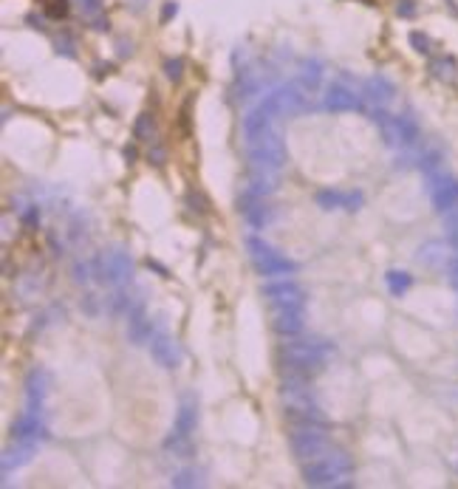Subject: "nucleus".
I'll use <instances>...</instances> for the list:
<instances>
[{
    "instance_id": "1a4fd4ad",
    "label": "nucleus",
    "mask_w": 458,
    "mask_h": 489,
    "mask_svg": "<svg viewBox=\"0 0 458 489\" xmlns=\"http://www.w3.org/2000/svg\"><path fill=\"white\" fill-rule=\"evenodd\" d=\"M289 447L297 461H311L328 450V433L322 424H295L289 436Z\"/></svg>"
},
{
    "instance_id": "6ab92c4d",
    "label": "nucleus",
    "mask_w": 458,
    "mask_h": 489,
    "mask_svg": "<svg viewBox=\"0 0 458 489\" xmlns=\"http://www.w3.org/2000/svg\"><path fill=\"white\" fill-rule=\"evenodd\" d=\"M317 204L322 210H360L362 192H340V190H320Z\"/></svg>"
},
{
    "instance_id": "2eb2a0df",
    "label": "nucleus",
    "mask_w": 458,
    "mask_h": 489,
    "mask_svg": "<svg viewBox=\"0 0 458 489\" xmlns=\"http://www.w3.org/2000/svg\"><path fill=\"white\" fill-rule=\"evenodd\" d=\"M238 210L243 212V218H246L255 230H266V227H269V221H272V207L263 201V195L243 192V198L238 201Z\"/></svg>"
},
{
    "instance_id": "f3484780",
    "label": "nucleus",
    "mask_w": 458,
    "mask_h": 489,
    "mask_svg": "<svg viewBox=\"0 0 458 489\" xmlns=\"http://www.w3.org/2000/svg\"><path fill=\"white\" fill-rule=\"evenodd\" d=\"M153 336V323L151 317H148V312H145V306H142V300L128 312V339L133 342V345H145V342H151Z\"/></svg>"
},
{
    "instance_id": "a211bd4d",
    "label": "nucleus",
    "mask_w": 458,
    "mask_h": 489,
    "mask_svg": "<svg viewBox=\"0 0 458 489\" xmlns=\"http://www.w3.org/2000/svg\"><path fill=\"white\" fill-rule=\"evenodd\" d=\"M11 436L17 438V441H37V438H43L46 436V427H43V421H40V410L29 408L14 424H11Z\"/></svg>"
},
{
    "instance_id": "4c0bfd02",
    "label": "nucleus",
    "mask_w": 458,
    "mask_h": 489,
    "mask_svg": "<svg viewBox=\"0 0 458 489\" xmlns=\"http://www.w3.org/2000/svg\"><path fill=\"white\" fill-rule=\"evenodd\" d=\"M447 272H450V277H453V283L458 286V257H453L450 263H447Z\"/></svg>"
},
{
    "instance_id": "7ed1b4c3",
    "label": "nucleus",
    "mask_w": 458,
    "mask_h": 489,
    "mask_svg": "<svg viewBox=\"0 0 458 489\" xmlns=\"http://www.w3.org/2000/svg\"><path fill=\"white\" fill-rule=\"evenodd\" d=\"M91 272H93V280L96 283L111 286V289H119V286L131 283V277H133V260H131V254L122 246H111V249H102V252L93 254Z\"/></svg>"
},
{
    "instance_id": "c9c22d12",
    "label": "nucleus",
    "mask_w": 458,
    "mask_h": 489,
    "mask_svg": "<svg viewBox=\"0 0 458 489\" xmlns=\"http://www.w3.org/2000/svg\"><path fill=\"white\" fill-rule=\"evenodd\" d=\"M57 54H66V57H74V48H71V40H57Z\"/></svg>"
},
{
    "instance_id": "cd10ccee",
    "label": "nucleus",
    "mask_w": 458,
    "mask_h": 489,
    "mask_svg": "<svg viewBox=\"0 0 458 489\" xmlns=\"http://www.w3.org/2000/svg\"><path fill=\"white\" fill-rule=\"evenodd\" d=\"M170 487H201V473L198 470H184L170 478Z\"/></svg>"
},
{
    "instance_id": "c756f323",
    "label": "nucleus",
    "mask_w": 458,
    "mask_h": 489,
    "mask_svg": "<svg viewBox=\"0 0 458 489\" xmlns=\"http://www.w3.org/2000/svg\"><path fill=\"white\" fill-rule=\"evenodd\" d=\"M410 46H413L419 54H430V51H433V40H430L424 31H410Z\"/></svg>"
},
{
    "instance_id": "ea45409f",
    "label": "nucleus",
    "mask_w": 458,
    "mask_h": 489,
    "mask_svg": "<svg viewBox=\"0 0 458 489\" xmlns=\"http://www.w3.org/2000/svg\"><path fill=\"white\" fill-rule=\"evenodd\" d=\"M125 159H128V164L136 159V148H125Z\"/></svg>"
},
{
    "instance_id": "dca6fc26",
    "label": "nucleus",
    "mask_w": 458,
    "mask_h": 489,
    "mask_svg": "<svg viewBox=\"0 0 458 489\" xmlns=\"http://www.w3.org/2000/svg\"><path fill=\"white\" fill-rule=\"evenodd\" d=\"M272 122H275V116L258 102V105L243 116V139H246V145H252V142H258L260 136H266V133L272 130Z\"/></svg>"
},
{
    "instance_id": "c85d7f7f",
    "label": "nucleus",
    "mask_w": 458,
    "mask_h": 489,
    "mask_svg": "<svg viewBox=\"0 0 458 489\" xmlns=\"http://www.w3.org/2000/svg\"><path fill=\"white\" fill-rule=\"evenodd\" d=\"M37 3H43V9H46V14L49 17H66L68 14V0H37Z\"/></svg>"
},
{
    "instance_id": "aec40b11",
    "label": "nucleus",
    "mask_w": 458,
    "mask_h": 489,
    "mask_svg": "<svg viewBox=\"0 0 458 489\" xmlns=\"http://www.w3.org/2000/svg\"><path fill=\"white\" fill-rule=\"evenodd\" d=\"M393 93H396V88L385 80V77H380V74L377 77H368V80L362 82V99H368L374 108L390 105L393 102Z\"/></svg>"
},
{
    "instance_id": "72a5a7b5",
    "label": "nucleus",
    "mask_w": 458,
    "mask_h": 489,
    "mask_svg": "<svg viewBox=\"0 0 458 489\" xmlns=\"http://www.w3.org/2000/svg\"><path fill=\"white\" fill-rule=\"evenodd\" d=\"M442 215H444V227H447V230H456L458 227V204H453V207H450L447 212H442Z\"/></svg>"
},
{
    "instance_id": "393cba45",
    "label": "nucleus",
    "mask_w": 458,
    "mask_h": 489,
    "mask_svg": "<svg viewBox=\"0 0 458 489\" xmlns=\"http://www.w3.org/2000/svg\"><path fill=\"white\" fill-rule=\"evenodd\" d=\"M385 280H387L390 294H396V297H402V294L410 289V283H413V277H410L407 272H399V269H390V272L385 274Z\"/></svg>"
},
{
    "instance_id": "a19ab883",
    "label": "nucleus",
    "mask_w": 458,
    "mask_h": 489,
    "mask_svg": "<svg viewBox=\"0 0 458 489\" xmlns=\"http://www.w3.org/2000/svg\"><path fill=\"white\" fill-rule=\"evenodd\" d=\"M93 29H99V31H108V20H96V23H93Z\"/></svg>"
},
{
    "instance_id": "9b49d317",
    "label": "nucleus",
    "mask_w": 458,
    "mask_h": 489,
    "mask_svg": "<svg viewBox=\"0 0 458 489\" xmlns=\"http://www.w3.org/2000/svg\"><path fill=\"white\" fill-rule=\"evenodd\" d=\"M151 356L156 359V365H161L164 371H175L178 365H181V345L175 342V336L173 334H167V331H156L151 336Z\"/></svg>"
},
{
    "instance_id": "58836bf2",
    "label": "nucleus",
    "mask_w": 458,
    "mask_h": 489,
    "mask_svg": "<svg viewBox=\"0 0 458 489\" xmlns=\"http://www.w3.org/2000/svg\"><path fill=\"white\" fill-rule=\"evenodd\" d=\"M447 244L453 246V249H458V227L456 230H447Z\"/></svg>"
},
{
    "instance_id": "f03ea898",
    "label": "nucleus",
    "mask_w": 458,
    "mask_h": 489,
    "mask_svg": "<svg viewBox=\"0 0 458 489\" xmlns=\"http://www.w3.org/2000/svg\"><path fill=\"white\" fill-rule=\"evenodd\" d=\"M354 473V461L342 450H325L317 458L305 461L303 481L308 487H337L342 478Z\"/></svg>"
},
{
    "instance_id": "a878e982",
    "label": "nucleus",
    "mask_w": 458,
    "mask_h": 489,
    "mask_svg": "<svg viewBox=\"0 0 458 489\" xmlns=\"http://www.w3.org/2000/svg\"><path fill=\"white\" fill-rule=\"evenodd\" d=\"M133 136H136V142H153L156 139V119H153V113H139V119L133 125Z\"/></svg>"
},
{
    "instance_id": "423d86ee",
    "label": "nucleus",
    "mask_w": 458,
    "mask_h": 489,
    "mask_svg": "<svg viewBox=\"0 0 458 489\" xmlns=\"http://www.w3.org/2000/svg\"><path fill=\"white\" fill-rule=\"evenodd\" d=\"M198 424V405H195V396H184L181 405H178V413H175V421H173V430L164 441L167 450L178 453V458H187L193 453V444H190V436Z\"/></svg>"
},
{
    "instance_id": "412c9836",
    "label": "nucleus",
    "mask_w": 458,
    "mask_h": 489,
    "mask_svg": "<svg viewBox=\"0 0 458 489\" xmlns=\"http://www.w3.org/2000/svg\"><path fill=\"white\" fill-rule=\"evenodd\" d=\"M49 388H51L49 374H46L43 368H34V371L26 376V399H29V408L40 410L46 393H49Z\"/></svg>"
},
{
    "instance_id": "4468645a",
    "label": "nucleus",
    "mask_w": 458,
    "mask_h": 489,
    "mask_svg": "<svg viewBox=\"0 0 458 489\" xmlns=\"http://www.w3.org/2000/svg\"><path fill=\"white\" fill-rule=\"evenodd\" d=\"M269 323L280 336H297L305 326V314L300 306H272Z\"/></svg>"
},
{
    "instance_id": "473e14b6",
    "label": "nucleus",
    "mask_w": 458,
    "mask_h": 489,
    "mask_svg": "<svg viewBox=\"0 0 458 489\" xmlns=\"http://www.w3.org/2000/svg\"><path fill=\"white\" fill-rule=\"evenodd\" d=\"M102 3H105V0H79V11H82V14H96V11L102 9Z\"/></svg>"
},
{
    "instance_id": "7c9ffc66",
    "label": "nucleus",
    "mask_w": 458,
    "mask_h": 489,
    "mask_svg": "<svg viewBox=\"0 0 458 489\" xmlns=\"http://www.w3.org/2000/svg\"><path fill=\"white\" fill-rule=\"evenodd\" d=\"M164 77H167L170 82L181 80V77H184V60H181V57L167 60V63H164Z\"/></svg>"
},
{
    "instance_id": "2f4dec72",
    "label": "nucleus",
    "mask_w": 458,
    "mask_h": 489,
    "mask_svg": "<svg viewBox=\"0 0 458 489\" xmlns=\"http://www.w3.org/2000/svg\"><path fill=\"white\" fill-rule=\"evenodd\" d=\"M175 14H178V3H175V0H167V3L161 6V17H158V20H161V23H170Z\"/></svg>"
},
{
    "instance_id": "b1692460",
    "label": "nucleus",
    "mask_w": 458,
    "mask_h": 489,
    "mask_svg": "<svg viewBox=\"0 0 458 489\" xmlns=\"http://www.w3.org/2000/svg\"><path fill=\"white\" fill-rule=\"evenodd\" d=\"M322 80V63L320 60H305L303 71H300V85L305 91H314Z\"/></svg>"
},
{
    "instance_id": "9d476101",
    "label": "nucleus",
    "mask_w": 458,
    "mask_h": 489,
    "mask_svg": "<svg viewBox=\"0 0 458 489\" xmlns=\"http://www.w3.org/2000/svg\"><path fill=\"white\" fill-rule=\"evenodd\" d=\"M427 192L436 212H447L453 204H458V178L450 173H433L427 178Z\"/></svg>"
},
{
    "instance_id": "39448f33",
    "label": "nucleus",
    "mask_w": 458,
    "mask_h": 489,
    "mask_svg": "<svg viewBox=\"0 0 458 489\" xmlns=\"http://www.w3.org/2000/svg\"><path fill=\"white\" fill-rule=\"evenodd\" d=\"M246 252H249L252 266H255L258 274H263V277H278V274H292V272H297V263H295V260H289L286 254H280L275 246H269L263 238H258V235H249V238H246Z\"/></svg>"
},
{
    "instance_id": "20e7f679",
    "label": "nucleus",
    "mask_w": 458,
    "mask_h": 489,
    "mask_svg": "<svg viewBox=\"0 0 458 489\" xmlns=\"http://www.w3.org/2000/svg\"><path fill=\"white\" fill-rule=\"evenodd\" d=\"M371 122L380 128L382 139L387 148H413L419 142V125L410 119V116H393V113H385L382 108H374L371 113Z\"/></svg>"
},
{
    "instance_id": "bb28decb",
    "label": "nucleus",
    "mask_w": 458,
    "mask_h": 489,
    "mask_svg": "<svg viewBox=\"0 0 458 489\" xmlns=\"http://www.w3.org/2000/svg\"><path fill=\"white\" fill-rule=\"evenodd\" d=\"M419 260L427 263V266H439L444 263V252H442V244H427L419 249Z\"/></svg>"
},
{
    "instance_id": "6e6552de",
    "label": "nucleus",
    "mask_w": 458,
    "mask_h": 489,
    "mask_svg": "<svg viewBox=\"0 0 458 489\" xmlns=\"http://www.w3.org/2000/svg\"><path fill=\"white\" fill-rule=\"evenodd\" d=\"M246 148H249V162L258 173H278L289 159L286 145L275 130H269L266 136H260L258 142H252Z\"/></svg>"
},
{
    "instance_id": "0eeeda50",
    "label": "nucleus",
    "mask_w": 458,
    "mask_h": 489,
    "mask_svg": "<svg viewBox=\"0 0 458 489\" xmlns=\"http://www.w3.org/2000/svg\"><path fill=\"white\" fill-rule=\"evenodd\" d=\"M260 105L278 119V116H297L308 108V91H305L300 82H289V85H280L275 91H269Z\"/></svg>"
},
{
    "instance_id": "79ce46f5",
    "label": "nucleus",
    "mask_w": 458,
    "mask_h": 489,
    "mask_svg": "<svg viewBox=\"0 0 458 489\" xmlns=\"http://www.w3.org/2000/svg\"><path fill=\"white\" fill-rule=\"evenodd\" d=\"M145 3H148V0H131V6H133L136 11H139V9H145Z\"/></svg>"
},
{
    "instance_id": "f8f14e48",
    "label": "nucleus",
    "mask_w": 458,
    "mask_h": 489,
    "mask_svg": "<svg viewBox=\"0 0 458 489\" xmlns=\"http://www.w3.org/2000/svg\"><path fill=\"white\" fill-rule=\"evenodd\" d=\"M263 297L272 303V306H305V292L300 283L289 280V277H280V280H272L266 283L263 289Z\"/></svg>"
},
{
    "instance_id": "e433bc0d",
    "label": "nucleus",
    "mask_w": 458,
    "mask_h": 489,
    "mask_svg": "<svg viewBox=\"0 0 458 489\" xmlns=\"http://www.w3.org/2000/svg\"><path fill=\"white\" fill-rule=\"evenodd\" d=\"M23 221H26L29 227H34V224H40V210H37V207H31V210H29V212L23 215Z\"/></svg>"
},
{
    "instance_id": "5701e85b",
    "label": "nucleus",
    "mask_w": 458,
    "mask_h": 489,
    "mask_svg": "<svg viewBox=\"0 0 458 489\" xmlns=\"http://www.w3.org/2000/svg\"><path fill=\"white\" fill-rule=\"evenodd\" d=\"M430 71H433V77L442 82H453L458 77V63L453 60V57H436L433 63H430Z\"/></svg>"
},
{
    "instance_id": "4be33fe9",
    "label": "nucleus",
    "mask_w": 458,
    "mask_h": 489,
    "mask_svg": "<svg viewBox=\"0 0 458 489\" xmlns=\"http://www.w3.org/2000/svg\"><path fill=\"white\" fill-rule=\"evenodd\" d=\"M34 450H37V441H20V444L9 447V450L3 453V475H9L11 470L29 464L31 455H34Z\"/></svg>"
},
{
    "instance_id": "f704fd0d",
    "label": "nucleus",
    "mask_w": 458,
    "mask_h": 489,
    "mask_svg": "<svg viewBox=\"0 0 458 489\" xmlns=\"http://www.w3.org/2000/svg\"><path fill=\"white\" fill-rule=\"evenodd\" d=\"M396 11H399L402 17H410V14L416 11V9H413V0H402V3L396 6Z\"/></svg>"
},
{
    "instance_id": "37998d69",
    "label": "nucleus",
    "mask_w": 458,
    "mask_h": 489,
    "mask_svg": "<svg viewBox=\"0 0 458 489\" xmlns=\"http://www.w3.org/2000/svg\"><path fill=\"white\" fill-rule=\"evenodd\" d=\"M365 3H371V0H365Z\"/></svg>"
},
{
    "instance_id": "f257e3e1",
    "label": "nucleus",
    "mask_w": 458,
    "mask_h": 489,
    "mask_svg": "<svg viewBox=\"0 0 458 489\" xmlns=\"http://www.w3.org/2000/svg\"><path fill=\"white\" fill-rule=\"evenodd\" d=\"M334 354V348L325 342V339H289L280 345V362H283V371L289 376H314L325 368L328 356Z\"/></svg>"
},
{
    "instance_id": "ddd939ff",
    "label": "nucleus",
    "mask_w": 458,
    "mask_h": 489,
    "mask_svg": "<svg viewBox=\"0 0 458 489\" xmlns=\"http://www.w3.org/2000/svg\"><path fill=\"white\" fill-rule=\"evenodd\" d=\"M322 108L331 113H351L362 108V96L354 93V88H348L345 82H331L322 93Z\"/></svg>"
}]
</instances>
